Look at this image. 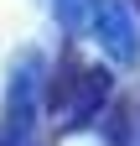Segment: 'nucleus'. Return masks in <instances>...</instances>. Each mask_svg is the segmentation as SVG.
Segmentation results:
<instances>
[{
	"label": "nucleus",
	"instance_id": "nucleus-1",
	"mask_svg": "<svg viewBox=\"0 0 140 146\" xmlns=\"http://www.w3.org/2000/svg\"><path fill=\"white\" fill-rule=\"evenodd\" d=\"M37 94H42V63L26 58L16 63L10 89H5V110H0V146H26L31 125H37Z\"/></svg>",
	"mask_w": 140,
	"mask_h": 146
},
{
	"label": "nucleus",
	"instance_id": "nucleus-2",
	"mask_svg": "<svg viewBox=\"0 0 140 146\" xmlns=\"http://www.w3.org/2000/svg\"><path fill=\"white\" fill-rule=\"evenodd\" d=\"M109 73H104V68H78V78H73V89H67V94H62V125H67V131H83V125H88L94 115H99V104L104 99H109Z\"/></svg>",
	"mask_w": 140,
	"mask_h": 146
},
{
	"label": "nucleus",
	"instance_id": "nucleus-3",
	"mask_svg": "<svg viewBox=\"0 0 140 146\" xmlns=\"http://www.w3.org/2000/svg\"><path fill=\"white\" fill-rule=\"evenodd\" d=\"M94 21H99L104 47H109L119 63H130L135 58V21H130V11L119 5V0H94Z\"/></svg>",
	"mask_w": 140,
	"mask_h": 146
},
{
	"label": "nucleus",
	"instance_id": "nucleus-4",
	"mask_svg": "<svg viewBox=\"0 0 140 146\" xmlns=\"http://www.w3.org/2000/svg\"><path fill=\"white\" fill-rule=\"evenodd\" d=\"M88 16H94V0H57V21H62L67 31H78Z\"/></svg>",
	"mask_w": 140,
	"mask_h": 146
}]
</instances>
